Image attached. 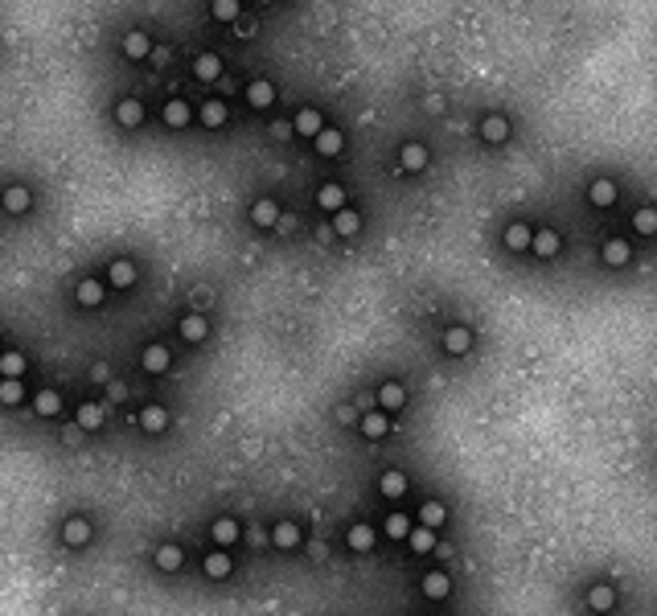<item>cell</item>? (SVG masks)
I'll return each mask as SVG.
<instances>
[{"mask_svg":"<svg viewBox=\"0 0 657 616\" xmlns=\"http://www.w3.org/2000/svg\"><path fill=\"white\" fill-rule=\"evenodd\" d=\"M612 604H616V587H612V583H591V592H588V608H591V612L604 616Z\"/></svg>","mask_w":657,"mask_h":616,"instance_id":"1","label":"cell"},{"mask_svg":"<svg viewBox=\"0 0 657 616\" xmlns=\"http://www.w3.org/2000/svg\"><path fill=\"white\" fill-rule=\"evenodd\" d=\"M316 206H321V210H328V214H341L345 210V189L341 185H321V189H316Z\"/></svg>","mask_w":657,"mask_h":616,"instance_id":"2","label":"cell"},{"mask_svg":"<svg viewBox=\"0 0 657 616\" xmlns=\"http://www.w3.org/2000/svg\"><path fill=\"white\" fill-rule=\"evenodd\" d=\"M86 538H91V522H86V517H66V526H62L66 547H82Z\"/></svg>","mask_w":657,"mask_h":616,"instance_id":"3","label":"cell"},{"mask_svg":"<svg viewBox=\"0 0 657 616\" xmlns=\"http://www.w3.org/2000/svg\"><path fill=\"white\" fill-rule=\"evenodd\" d=\"M296 132L300 136H312V140H316V136L325 132V119H321V111H312V107H304V111H296Z\"/></svg>","mask_w":657,"mask_h":616,"instance_id":"4","label":"cell"},{"mask_svg":"<svg viewBox=\"0 0 657 616\" xmlns=\"http://www.w3.org/2000/svg\"><path fill=\"white\" fill-rule=\"evenodd\" d=\"M246 103H251V107H271V103H276V86L267 83V79H255V83L246 86Z\"/></svg>","mask_w":657,"mask_h":616,"instance_id":"5","label":"cell"},{"mask_svg":"<svg viewBox=\"0 0 657 616\" xmlns=\"http://www.w3.org/2000/svg\"><path fill=\"white\" fill-rule=\"evenodd\" d=\"M509 136V119L506 116H485L481 119V140H489V144H501Z\"/></svg>","mask_w":657,"mask_h":616,"instance_id":"6","label":"cell"},{"mask_svg":"<svg viewBox=\"0 0 657 616\" xmlns=\"http://www.w3.org/2000/svg\"><path fill=\"white\" fill-rule=\"evenodd\" d=\"M506 247H509V251L534 247V231H530L526 222H509V226H506Z\"/></svg>","mask_w":657,"mask_h":616,"instance_id":"7","label":"cell"},{"mask_svg":"<svg viewBox=\"0 0 657 616\" xmlns=\"http://www.w3.org/2000/svg\"><path fill=\"white\" fill-rule=\"evenodd\" d=\"M29 206H33V193L25 189V185H9V189H4V210H9V214H25Z\"/></svg>","mask_w":657,"mask_h":616,"instance_id":"8","label":"cell"},{"mask_svg":"<svg viewBox=\"0 0 657 616\" xmlns=\"http://www.w3.org/2000/svg\"><path fill=\"white\" fill-rule=\"evenodd\" d=\"M169 362H173V353L164 350V345H148L144 358H140V366H144L148 374H164V370H169Z\"/></svg>","mask_w":657,"mask_h":616,"instance_id":"9","label":"cell"},{"mask_svg":"<svg viewBox=\"0 0 657 616\" xmlns=\"http://www.w3.org/2000/svg\"><path fill=\"white\" fill-rule=\"evenodd\" d=\"M194 74L201 79V83H214V79L222 74V58H218V54H197V58H194Z\"/></svg>","mask_w":657,"mask_h":616,"instance_id":"10","label":"cell"},{"mask_svg":"<svg viewBox=\"0 0 657 616\" xmlns=\"http://www.w3.org/2000/svg\"><path fill=\"white\" fill-rule=\"evenodd\" d=\"M251 222H255V226H263V231H267V226H276L279 222V206L276 201H255V206H251Z\"/></svg>","mask_w":657,"mask_h":616,"instance_id":"11","label":"cell"},{"mask_svg":"<svg viewBox=\"0 0 657 616\" xmlns=\"http://www.w3.org/2000/svg\"><path fill=\"white\" fill-rule=\"evenodd\" d=\"M628 259H633V251H628L624 238H608V243H604V263L608 267H624Z\"/></svg>","mask_w":657,"mask_h":616,"instance_id":"12","label":"cell"},{"mask_svg":"<svg viewBox=\"0 0 657 616\" xmlns=\"http://www.w3.org/2000/svg\"><path fill=\"white\" fill-rule=\"evenodd\" d=\"M452 592V580L443 575V571H427L423 575V596H431V600H443Z\"/></svg>","mask_w":657,"mask_h":616,"instance_id":"13","label":"cell"},{"mask_svg":"<svg viewBox=\"0 0 657 616\" xmlns=\"http://www.w3.org/2000/svg\"><path fill=\"white\" fill-rule=\"evenodd\" d=\"M115 119H119L124 128H140V123H144V107H140L136 99H124L119 107H115Z\"/></svg>","mask_w":657,"mask_h":616,"instance_id":"14","label":"cell"},{"mask_svg":"<svg viewBox=\"0 0 657 616\" xmlns=\"http://www.w3.org/2000/svg\"><path fill=\"white\" fill-rule=\"evenodd\" d=\"M189 119H194V111H189V103H185V99L164 103V123H169V128H185Z\"/></svg>","mask_w":657,"mask_h":616,"instance_id":"15","label":"cell"},{"mask_svg":"<svg viewBox=\"0 0 657 616\" xmlns=\"http://www.w3.org/2000/svg\"><path fill=\"white\" fill-rule=\"evenodd\" d=\"M403 399H407V390H403L398 383H382V386H378V403H382V411H398Z\"/></svg>","mask_w":657,"mask_h":616,"instance_id":"16","label":"cell"},{"mask_svg":"<svg viewBox=\"0 0 657 616\" xmlns=\"http://www.w3.org/2000/svg\"><path fill=\"white\" fill-rule=\"evenodd\" d=\"M206 333H210V320L201 317V313H189V317L181 320V337L185 341H201Z\"/></svg>","mask_w":657,"mask_h":616,"instance_id":"17","label":"cell"},{"mask_svg":"<svg viewBox=\"0 0 657 616\" xmlns=\"http://www.w3.org/2000/svg\"><path fill=\"white\" fill-rule=\"evenodd\" d=\"M386 432H391V419L382 415V411H370V415H361V435H370V440H382Z\"/></svg>","mask_w":657,"mask_h":616,"instance_id":"18","label":"cell"},{"mask_svg":"<svg viewBox=\"0 0 657 616\" xmlns=\"http://www.w3.org/2000/svg\"><path fill=\"white\" fill-rule=\"evenodd\" d=\"M214 542H218V547H234V542H239V522H234V517H218V522H214Z\"/></svg>","mask_w":657,"mask_h":616,"instance_id":"19","label":"cell"},{"mask_svg":"<svg viewBox=\"0 0 657 616\" xmlns=\"http://www.w3.org/2000/svg\"><path fill=\"white\" fill-rule=\"evenodd\" d=\"M206 575H210V580H226L230 575V555L226 550H210V555H206Z\"/></svg>","mask_w":657,"mask_h":616,"instance_id":"20","label":"cell"},{"mask_svg":"<svg viewBox=\"0 0 657 616\" xmlns=\"http://www.w3.org/2000/svg\"><path fill=\"white\" fill-rule=\"evenodd\" d=\"M588 198H591V206H600V210H604V206H612V201H616V185L600 177V181H591Z\"/></svg>","mask_w":657,"mask_h":616,"instance_id":"21","label":"cell"},{"mask_svg":"<svg viewBox=\"0 0 657 616\" xmlns=\"http://www.w3.org/2000/svg\"><path fill=\"white\" fill-rule=\"evenodd\" d=\"M341 144H345V136L337 132V128H325V132L316 136V152H321V156H337Z\"/></svg>","mask_w":657,"mask_h":616,"instance_id":"22","label":"cell"},{"mask_svg":"<svg viewBox=\"0 0 657 616\" xmlns=\"http://www.w3.org/2000/svg\"><path fill=\"white\" fill-rule=\"evenodd\" d=\"M378 489H382L386 498H403V493H407V477H403L398 468H391V473H382V481H378Z\"/></svg>","mask_w":657,"mask_h":616,"instance_id":"23","label":"cell"},{"mask_svg":"<svg viewBox=\"0 0 657 616\" xmlns=\"http://www.w3.org/2000/svg\"><path fill=\"white\" fill-rule=\"evenodd\" d=\"M271 538H276L279 550H292L296 542H300V526H296V522H279L276 530H271Z\"/></svg>","mask_w":657,"mask_h":616,"instance_id":"24","label":"cell"},{"mask_svg":"<svg viewBox=\"0 0 657 616\" xmlns=\"http://www.w3.org/2000/svg\"><path fill=\"white\" fill-rule=\"evenodd\" d=\"M181 563H185V550L173 547V542H164V547L156 550V567H161V571H177Z\"/></svg>","mask_w":657,"mask_h":616,"instance_id":"25","label":"cell"},{"mask_svg":"<svg viewBox=\"0 0 657 616\" xmlns=\"http://www.w3.org/2000/svg\"><path fill=\"white\" fill-rule=\"evenodd\" d=\"M226 103L222 99H210L206 103V107H201V123H206V128H222V123H226Z\"/></svg>","mask_w":657,"mask_h":616,"instance_id":"26","label":"cell"},{"mask_svg":"<svg viewBox=\"0 0 657 616\" xmlns=\"http://www.w3.org/2000/svg\"><path fill=\"white\" fill-rule=\"evenodd\" d=\"M468 341H473L468 329H464V325H452V329L443 333V350H448V353H464V350H468Z\"/></svg>","mask_w":657,"mask_h":616,"instance_id":"27","label":"cell"},{"mask_svg":"<svg viewBox=\"0 0 657 616\" xmlns=\"http://www.w3.org/2000/svg\"><path fill=\"white\" fill-rule=\"evenodd\" d=\"M140 428H144V432H164V428H169L164 407H144V411H140Z\"/></svg>","mask_w":657,"mask_h":616,"instance_id":"28","label":"cell"},{"mask_svg":"<svg viewBox=\"0 0 657 616\" xmlns=\"http://www.w3.org/2000/svg\"><path fill=\"white\" fill-rule=\"evenodd\" d=\"M33 407H37V415H58L62 411V395L58 390H37Z\"/></svg>","mask_w":657,"mask_h":616,"instance_id":"29","label":"cell"},{"mask_svg":"<svg viewBox=\"0 0 657 616\" xmlns=\"http://www.w3.org/2000/svg\"><path fill=\"white\" fill-rule=\"evenodd\" d=\"M534 255L555 259V255H558V234L555 231H538V234H534Z\"/></svg>","mask_w":657,"mask_h":616,"instance_id":"30","label":"cell"},{"mask_svg":"<svg viewBox=\"0 0 657 616\" xmlns=\"http://www.w3.org/2000/svg\"><path fill=\"white\" fill-rule=\"evenodd\" d=\"M333 231L337 234H358L361 231V214H353V210H341V214H333Z\"/></svg>","mask_w":657,"mask_h":616,"instance_id":"31","label":"cell"},{"mask_svg":"<svg viewBox=\"0 0 657 616\" xmlns=\"http://www.w3.org/2000/svg\"><path fill=\"white\" fill-rule=\"evenodd\" d=\"M403 168H407V173L427 168V148L423 144H407V148H403Z\"/></svg>","mask_w":657,"mask_h":616,"instance_id":"32","label":"cell"},{"mask_svg":"<svg viewBox=\"0 0 657 616\" xmlns=\"http://www.w3.org/2000/svg\"><path fill=\"white\" fill-rule=\"evenodd\" d=\"M111 283L115 288H131V283H136V267H131L128 259H115L111 263Z\"/></svg>","mask_w":657,"mask_h":616,"instance_id":"33","label":"cell"},{"mask_svg":"<svg viewBox=\"0 0 657 616\" xmlns=\"http://www.w3.org/2000/svg\"><path fill=\"white\" fill-rule=\"evenodd\" d=\"M124 54H128V58H148V54H152V41H148L144 34H128L124 37Z\"/></svg>","mask_w":657,"mask_h":616,"instance_id":"34","label":"cell"},{"mask_svg":"<svg viewBox=\"0 0 657 616\" xmlns=\"http://www.w3.org/2000/svg\"><path fill=\"white\" fill-rule=\"evenodd\" d=\"M419 526H427V530L443 526V505H440V501H423V510H419Z\"/></svg>","mask_w":657,"mask_h":616,"instance_id":"35","label":"cell"},{"mask_svg":"<svg viewBox=\"0 0 657 616\" xmlns=\"http://www.w3.org/2000/svg\"><path fill=\"white\" fill-rule=\"evenodd\" d=\"M407 542H411V550H419V555H427V550L436 547V530H427V526H415Z\"/></svg>","mask_w":657,"mask_h":616,"instance_id":"36","label":"cell"},{"mask_svg":"<svg viewBox=\"0 0 657 616\" xmlns=\"http://www.w3.org/2000/svg\"><path fill=\"white\" fill-rule=\"evenodd\" d=\"M74 296H79V304H86V308H95L99 300H103V288H99V280H82Z\"/></svg>","mask_w":657,"mask_h":616,"instance_id":"37","label":"cell"},{"mask_svg":"<svg viewBox=\"0 0 657 616\" xmlns=\"http://www.w3.org/2000/svg\"><path fill=\"white\" fill-rule=\"evenodd\" d=\"M99 423H103V407H95V403H82V407H79V428L95 432Z\"/></svg>","mask_w":657,"mask_h":616,"instance_id":"38","label":"cell"},{"mask_svg":"<svg viewBox=\"0 0 657 616\" xmlns=\"http://www.w3.org/2000/svg\"><path fill=\"white\" fill-rule=\"evenodd\" d=\"M349 547H353V550H370V547H374V530H370L366 522H361V526H349Z\"/></svg>","mask_w":657,"mask_h":616,"instance_id":"39","label":"cell"},{"mask_svg":"<svg viewBox=\"0 0 657 616\" xmlns=\"http://www.w3.org/2000/svg\"><path fill=\"white\" fill-rule=\"evenodd\" d=\"M411 530H415V526H411L407 514H391V517H386V534H391V538H411Z\"/></svg>","mask_w":657,"mask_h":616,"instance_id":"40","label":"cell"},{"mask_svg":"<svg viewBox=\"0 0 657 616\" xmlns=\"http://www.w3.org/2000/svg\"><path fill=\"white\" fill-rule=\"evenodd\" d=\"M633 226H637L641 234H657V210H637V214H633Z\"/></svg>","mask_w":657,"mask_h":616,"instance_id":"41","label":"cell"},{"mask_svg":"<svg viewBox=\"0 0 657 616\" xmlns=\"http://www.w3.org/2000/svg\"><path fill=\"white\" fill-rule=\"evenodd\" d=\"M0 399L9 403V407H13V403H21V399H25L21 383H16V378H4V383H0Z\"/></svg>","mask_w":657,"mask_h":616,"instance_id":"42","label":"cell"},{"mask_svg":"<svg viewBox=\"0 0 657 616\" xmlns=\"http://www.w3.org/2000/svg\"><path fill=\"white\" fill-rule=\"evenodd\" d=\"M0 370H4V378H16V374L25 370V358H21V353H4V358H0Z\"/></svg>","mask_w":657,"mask_h":616,"instance_id":"43","label":"cell"},{"mask_svg":"<svg viewBox=\"0 0 657 616\" xmlns=\"http://www.w3.org/2000/svg\"><path fill=\"white\" fill-rule=\"evenodd\" d=\"M214 17H218V21H234V17H239V4H234V0H218V4H214Z\"/></svg>","mask_w":657,"mask_h":616,"instance_id":"44","label":"cell"},{"mask_svg":"<svg viewBox=\"0 0 657 616\" xmlns=\"http://www.w3.org/2000/svg\"><path fill=\"white\" fill-rule=\"evenodd\" d=\"M292 132H296V123H288V119H279L276 128H271V136H276V140H288Z\"/></svg>","mask_w":657,"mask_h":616,"instance_id":"45","label":"cell"}]
</instances>
